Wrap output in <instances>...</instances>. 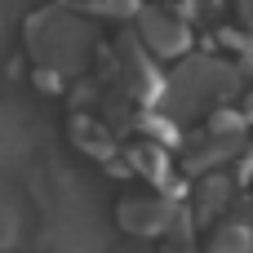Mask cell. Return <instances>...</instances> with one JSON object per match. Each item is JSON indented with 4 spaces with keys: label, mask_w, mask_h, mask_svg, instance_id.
I'll return each instance as SVG.
<instances>
[{
    "label": "cell",
    "mask_w": 253,
    "mask_h": 253,
    "mask_svg": "<svg viewBox=\"0 0 253 253\" xmlns=\"http://www.w3.org/2000/svg\"><path fill=\"white\" fill-rule=\"evenodd\" d=\"M165 218H169V205H165V200H156V205H151V200H129V205L120 209V222H125L129 231H142V236H147V231H160Z\"/></svg>",
    "instance_id": "cell-1"
},
{
    "label": "cell",
    "mask_w": 253,
    "mask_h": 253,
    "mask_svg": "<svg viewBox=\"0 0 253 253\" xmlns=\"http://www.w3.org/2000/svg\"><path fill=\"white\" fill-rule=\"evenodd\" d=\"M173 253H187V249H173Z\"/></svg>",
    "instance_id": "cell-2"
}]
</instances>
